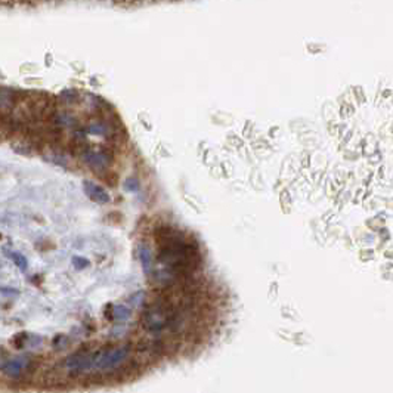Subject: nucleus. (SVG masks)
<instances>
[{
    "mask_svg": "<svg viewBox=\"0 0 393 393\" xmlns=\"http://www.w3.org/2000/svg\"><path fill=\"white\" fill-rule=\"evenodd\" d=\"M130 348L129 346H117L93 352V370L109 372L121 367L126 361H129Z\"/></svg>",
    "mask_w": 393,
    "mask_h": 393,
    "instance_id": "1",
    "label": "nucleus"
},
{
    "mask_svg": "<svg viewBox=\"0 0 393 393\" xmlns=\"http://www.w3.org/2000/svg\"><path fill=\"white\" fill-rule=\"evenodd\" d=\"M83 161L93 172H107L108 167L114 163V153L108 147H101L99 150L88 148L82 154Z\"/></svg>",
    "mask_w": 393,
    "mask_h": 393,
    "instance_id": "2",
    "label": "nucleus"
},
{
    "mask_svg": "<svg viewBox=\"0 0 393 393\" xmlns=\"http://www.w3.org/2000/svg\"><path fill=\"white\" fill-rule=\"evenodd\" d=\"M83 189L86 192V195L93 201V203H98V204H107L109 203V194L105 191V188H102L101 185L92 182V180H85L83 183Z\"/></svg>",
    "mask_w": 393,
    "mask_h": 393,
    "instance_id": "3",
    "label": "nucleus"
},
{
    "mask_svg": "<svg viewBox=\"0 0 393 393\" xmlns=\"http://www.w3.org/2000/svg\"><path fill=\"white\" fill-rule=\"evenodd\" d=\"M30 367V361L27 358H15L3 365V372L12 378H18L22 372L27 371Z\"/></svg>",
    "mask_w": 393,
    "mask_h": 393,
    "instance_id": "4",
    "label": "nucleus"
},
{
    "mask_svg": "<svg viewBox=\"0 0 393 393\" xmlns=\"http://www.w3.org/2000/svg\"><path fill=\"white\" fill-rule=\"evenodd\" d=\"M138 256H139V260H141L142 269L145 271V274H151L153 272V251H151V248L148 245L142 244L139 247Z\"/></svg>",
    "mask_w": 393,
    "mask_h": 393,
    "instance_id": "5",
    "label": "nucleus"
},
{
    "mask_svg": "<svg viewBox=\"0 0 393 393\" xmlns=\"http://www.w3.org/2000/svg\"><path fill=\"white\" fill-rule=\"evenodd\" d=\"M5 251H6V256L14 260V263L17 265V268H18L20 271L25 272V271L28 269V260H27V257H25L22 253L12 251V250H5Z\"/></svg>",
    "mask_w": 393,
    "mask_h": 393,
    "instance_id": "6",
    "label": "nucleus"
},
{
    "mask_svg": "<svg viewBox=\"0 0 393 393\" xmlns=\"http://www.w3.org/2000/svg\"><path fill=\"white\" fill-rule=\"evenodd\" d=\"M132 316V310L124 305H118L112 307V319L118 322H124Z\"/></svg>",
    "mask_w": 393,
    "mask_h": 393,
    "instance_id": "7",
    "label": "nucleus"
},
{
    "mask_svg": "<svg viewBox=\"0 0 393 393\" xmlns=\"http://www.w3.org/2000/svg\"><path fill=\"white\" fill-rule=\"evenodd\" d=\"M71 262H73V266H74L77 271L86 269L89 265H90V260H89V259H86V257H82V256H74Z\"/></svg>",
    "mask_w": 393,
    "mask_h": 393,
    "instance_id": "8",
    "label": "nucleus"
},
{
    "mask_svg": "<svg viewBox=\"0 0 393 393\" xmlns=\"http://www.w3.org/2000/svg\"><path fill=\"white\" fill-rule=\"evenodd\" d=\"M139 186H141V183L136 177H127L124 182V189L130 191V192H136L139 189Z\"/></svg>",
    "mask_w": 393,
    "mask_h": 393,
    "instance_id": "9",
    "label": "nucleus"
},
{
    "mask_svg": "<svg viewBox=\"0 0 393 393\" xmlns=\"http://www.w3.org/2000/svg\"><path fill=\"white\" fill-rule=\"evenodd\" d=\"M25 334H17L15 337H14V340H12V343H14V346L17 348V349H22V346H24V342H25Z\"/></svg>",
    "mask_w": 393,
    "mask_h": 393,
    "instance_id": "10",
    "label": "nucleus"
},
{
    "mask_svg": "<svg viewBox=\"0 0 393 393\" xmlns=\"http://www.w3.org/2000/svg\"><path fill=\"white\" fill-rule=\"evenodd\" d=\"M0 291H2V293H14V294H18L17 290H5V287H0Z\"/></svg>",
    "mask_w": 393,
    "mask_h": 393,
    "instance_id": "11",
    "label": "nucleus"
}]
</instances>
